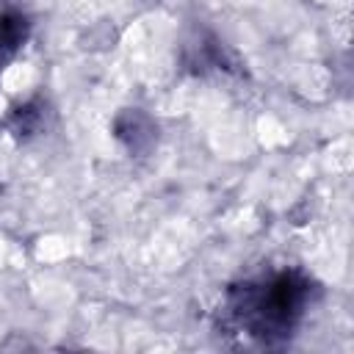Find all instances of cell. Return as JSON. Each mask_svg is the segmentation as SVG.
Wrapping results in <instances>:
<instances>
[{
    "mask_svg": "<svg viewBox=\"0 0 354 354\" xmlns=\"http://www.w3.org/2000/svg\"><path fill=\"white\" fill-rule=\"evenodd\" d=\"M321 285L296 266H279L235 279L221 304L224 326L254 346H288L310 315Z\"/></svg>",
    "mask_w": 354,
    "mask_h": 354,
    "instance_id": "cell-1",
    "label": "cell"
},
{
    "mask_svg": "<svg viewBox=\"0 0 354 354\" xmlns=\"http://www.w3.org/2000/svg\"><path fill=\"white\" fill-rule=\"evenodd\" d=\"M30 36V17L11 3H0V77L14 55L25 47Z\"/></svg>",
    "mask_w": 354,
    "mask_h": 354,
    "instance_id": "cell-2",
    "label": "cell"
},
{
    "mask_svg": "<svg viewBox=\"0 0 354 354\" xmlns=\"http://www.w3.org/2000/svg\"><path fill=\"white\" fill-rule=\"evenodd\" d=\"M6 124L11 127V133L17 138H28V136H36L44 124V105L39 100H30L25 102L22 108H14L6 119Z\"/></svg>",
    "mask_w": 354,
    "mask_h": 354,
    "instance_id": "cell-3",
    "label": "cell"
}]
</instances>
